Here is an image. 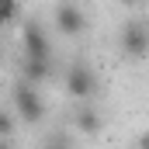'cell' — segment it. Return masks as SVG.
<instances>
[{
    "label": "cell",
    "mask_w": 149,
    "mask_h": 149,
    "mask_svg": "<svg viewBox=\"0 0 149 149\" xmlns=\"http://www.w3.org/2000/svg\"><path fill=\"white\" fill-rule=\"evenodd\" d=\"M10 104H14L17 118L28 121V125H38V121L45 118V101H42L38 87H35V83H28V80L14 83V90H10Z\"/></svg>",
    "instance_id": "6da1fadb"
},
{
    "label": "cell",
    "mask_w": 149,
    "mask_h": 149,
    "mask_svg": "<svg viewBox=\"0 0 149 149\" xmlns=\"http://www.w3.org/2000/svg\"><path fill=\"white\" fill-rule=\"evenodd\" d=\"M66 90H70V97H76V101H90L94 90H97V73H94V66L83 63V59H76L73 66L66 70Z\"/></svg>",
    "instance_id": "7a4b0ae2"
},
{
    "label": "cell",
    "mask_w": 149,
    "mask_h": 149,
    "mask_svg": "<svg viewBox=\"0 0 149 149\" xmlns=\"http://www.w3.org/2000/svg\"><path fill=\"white\" fill-rule=\"evenodd\" d=\"M121 52L128 59H146L149 56V24L132 17L121 24Z\"/></svg>",
    "instance_id": "3957f363"
},
{
    "label": "cell",
    "mask_w": 149,
    "mask_h": 149,
    "mask_svg": "<svg viewBox=\"0 0 149 149\" xmlns=\"http://www.w3.org/2000/svg\"><path fill=\"white\" fill-rule=\"evenodd\" d=\"M21 49H24V59H49L52 56V45H49V35L38 21H24L21 28Z\"/></svg>",
    "instance_id": "277c9868"
},
{
    "label": "cell",
    "mask_w": 149,
    "mask_h": 149,
    "mask_svg": "<svg viewBox=\"0 0 149 149\" xmlns=\"http://www.w3.org/2000/svg\"><path fill=\"white\" fill-rule=\"evenodd\" d=\"M56 28L63 31V35H80V31H87V14H83V7H76L73 0H63L59 7H56Z\"/></svg>",
    "instance_id": "5b68a950"
},
{
    "label": "cell",
    "mask_w": 149,
    "mask_h": 149,
    "mask_svg": "<svg viewBox=\"0 0 149 149\" xmlns=\"http://www.w3.org/2000/svg\"><path fill=\"white\" fill-rule=\"evenodd\" d=\"M73 121H76V128H80L83 135H97V132L104 128V118H101V111H97V108H90V104H83V108L73 114Z\"/></svg>",
    "instance_id": "8992f818"
},
{
    "label": "cell",
    "mask_w": 149,
    "mask_h": 149,
    "mask_svg": "<svg viewBox=\"0 0 149 149\" xmlns=\"http://www.w3.org/2000/svg\"><path fill=\"white\" fill-rule=\"evenodd\" d=\"M49 73H52L49 59H24L21 63V80H28V83H42V80H49Z\"/></svg>",
    "instance_id": "52a82bcc"
},
{
    "label": "cell",
    "mask_w": 149,
    "mask_h": 149,
    "mask_svg": "<svg viewBox=\"0 0 149 149\" xmlns=\"http://www.w3.org/2000/svg\"><path fill=\"white\" fill-rule=\"evenodd\" d=\"M17 17V0H0V28Z\"/></svg>",
    "instance_id": "ba28073f"
},
{
    "label": "cell",
    "mask_w": 149,
    "mask_h": 149,
    "mask_svg": "<svg viewBox=\"0 0 149 149\" xmlns=\"http://www.w3.org/2000/svg\"><path fill=\"white\" fill-rule=\"evenodd\" d=\"M10 132H14V114L0 111V139H10Z\"/></svg>",
    "instance_id": "9c48e42d"
},
{
    "label": "cell",
    "mask_w": 149,
    "mask_h": 149,
    "mask_svg": "<svg viewBox=\"0 0 149 149\" xmlns=\"http://www.w3.org/2000/svg\"><path fill=\"white\" fill-rule=\"evenodd\" d=\"M42 149H73V146H70V139H66V135H49Z\"/></svg>",
    "instance_id": "30bf717a"
},
{
    "label": "cell",
    "mask_w": 149,
    "mask_h": 149,
    "mask_svg": "<svg viewBox=\"0 0 149 149\" xmlns=\"http://www.w3.org/2000/svg\"><path fill=\"white\" fill-rule=\"evenodd\" d=\"M142 149H149V132H146V135H142Z\"/></svg>",
    "instance_id": "8fae6325"
},
{
    "label": "cell",
    "mask_w": 149,
    "mask_h": 149,
    "mask_svg": "<svg viewBox=\"0 0 149 149\" xmlns=\"http://www.w3.org/2000/svg\"><path fill=\"white\" fill-rule=\"evenodd\" d=\"M0 149H10V146H7V139H0Z\"/></svg>",
    "instance_id": "7c38bea8"
},
{
    "label": "cell",
    "mask_w": 149,
    "mask_h": 149,
    "mask_svg": "<svg viewBox=\"0 0 149 149\" xmlns=\"http://www.w3.org/2000/svg\"><path fill=\"white\" fill-rule=\"evenodd\" d=\"M121 3H128V7H132V3H135V0H121Z\"/></svg>",
    "instance_id": "4fadbf2b"
}]
</instances>
